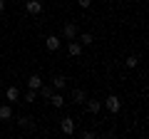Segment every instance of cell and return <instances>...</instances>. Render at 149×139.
I'll use <instances>...</instances> for the list:
<instances>
[{
  "mask_svg": "<svg viewBox=\"0 0 149 139\" xmlns=\"http://www.w3.org/2000/svg\"><path fill=\"white\" fill-rule=\"evenodd\" d=\"M60 127H62L65 134H74V119L72 117H65L62 122H60Z\"/></svg>",
  "mask_w": 149,
  "mask_h": 139,
  "instance_id": "cell-6",
  "label": "cell"
},
{
  "mask_svg": "<svg viewBox=\"0 0 149 139\" xmlns=\"http://www.w3.org/2000/svg\"><path fill=\"white\" fill-rule=\"evenodd\" d=\"M50 104H52L55 109L65 107V99H62V95H55V92H52V97H50Z\"/></svg>",
  "mask_w": 149,
  "mask_h": 139,
  "instance_id": "cell-12",
  "label": "cell"
},
{
  "mask_svg": "<svg viewBox=\"0 0 149 139\" xmlns=\"http://www.w3.org/2000/svg\"><path fill=\"white\" fill-rule=\"evenodd\" d=\"M137 65H139V57L137 55H129L127 57V67H137Z\"/></svg>",
  "mask_w": 149,
  "mask_h": 139,
  "instance_id": "cell-17",
  "label": "cell"
},
{
  "mask_svg": "<svg viewBox=\"0 0 149 139\" xmlns=\"http://www.w3.org/2000/svg\"><path fill=\"white\" fill-rule=\"evenodd\" d=\"M40 85H42V80H40V75H30V80H27V87L30 90H40Z\"/></svg>",
  "mask_w": 149,
  "mask_h": 139,
  "instance_id": "cell-8",
  "label": "cell"
},
{
  "mask_svg": "<svg viewBox=\"0 0 149 139\" xmlns=\"http://www.w3.org/2000/svg\"><path fill=\"white\" fill-rule=\"evenodd\" d=\"M85 102H87V99H85ZM100 109H102V102H97V99H90V102H87V112H90V114H97Z\"/></svg>",
  "mask_w": 149,
  "mask_h": 139,
  "instance_id": "cell-7",
  "label": "cell"
},
{
  "mask_svg": "<svg viewBox=\"0 0 149 139\" xmlns=\"http://www.w3.org/2000/svg\"><path fill=\"white\" fill-rule=\"evenodd\" d=\"M92 42H95L92 32H82V35H80V45H82V47H85V45H92Z\"/></svg>",
  "mask_w": 149,
  "mask_h": 139,
  "instance_id": "cell-15",
  "label": "cell"
},
{
  "mask_svg": "<svg viewBox=\"0 0 149 139\" xmlns=\"http://www.w3.org/2000/svg\"><path fill=\"white\" fill-rule=\"evenodd\" d=\"M45 45H47V50H50V52H57L62 42H60V38H57V35H50V38L45 40Z\"/></svg>",
  "mask_w": 149,
  "mask_h": 139,
  "instance_id": "cell-5",
  "label": "cell"
},
{
  "mask_svg": "<svg viewBox=\"0 0 149 139\" xmlns=\"http://www.w3.org/2000/svg\"><path fill=\"white\" fill-rule=\"evenodd\" d=\"M65 85H67V80H65L62 75H55L52 77V90H65Z\"/></svg>",
  "mask_w": 149,
  "mask_h": 139,
  "instance_id": "cell-10",
  "label": "cell"
},
{
  "mask_svg": "<svg viewBox=\"0 0 149 139\" xmlns=\"http://www.w3.org/2000/svg\"><path fill=\"white\" fill-rule=\"evenodd\" d=\"M13 117V107L10 104H0V119L5 122V119H10Z\"/></svg>",
  "mask_w": 149,
  "mask_h": 139,
  "instance_id": "cell-11",
  "label": "cell"
},
{
  "mask_svg": "<svg viewBox=\"0 0 149 139\" xmlns=\"http://www.w3.org/2000/svg\"><path fill=\"white\" fill-rule=\"evenodd\" d=\"M25 102H35V90H30V92L25 95Z\"/></svg>",
  "mask_w": 149,
  "mask_h": 139,
  "instance_id": "cell-18",
  "label": "cell"
},
{
  "mask_svg": "<svg viewBox=\"0 0 149 139\" xmlns=\"http://www.w3.org/2000/svg\"><path fill=\"white\" fill-rule=\"evenodd\" d=\"M37 92H40L45 99H50V97H52V85H40V90H37Z\"/></svg>",
  "mask_w": 149,
  "mask_h": 139,
  "instance_id": "cell-16",
  "label": "cell"
},
{
  "mask_svg": "<svg viewBox=\"0 0 149 139\" xmlns=\"http://www.w3.org/2000/svg\"><path fill=\"white\" fill-rule=\"evenodd\" d=\"M85 99H87L85 90H72V102H74V104H82Z\"/></svg>",
  "mask_w": 149,
  "mask_h": 139,
  "instance_id": "cell-9",
  "label": "cell"
},
{
  "mask_svg": "<svg viewBox=\"0 0 149 139\" xmlns=\"http://www.w3.org/2000/svg\"><path fill=\"white\" fill-rule=\"evenodd\" d=\"M17 124H20L22 129H35V124H32L30 117H17Z\"/></svg>",
  "mask_w": 149,
  "mask_h": 139,
  "instance_id": "cell-14",
  "label": "cell"
},
{
  "mask_svg": "<svg viewBox=\"0 0 149 139\" xmlns=\"http://www.w3.org/2000/svg\"><path fill=\"white\" fill-rule=\"evenodd\" d=\"M5 10V0H0V13Z\"/></svg>",
  "mask_w": 149,
  "mask_h": 139,
  "instance_id": "cell-20",
  "label": "cell"
},
{
  "mask_svg": "<svg viewBox=\"0 0 149 139\" xmlns=\"http://www.w3.org/2000/svg\"><path fill=\"white\" fill-rule=\"evenodd\" d=\"M102 107H107V109H109L112 114H117L119 109H122V99H119L117 95H109V97H107L104 102H102Z\"/></svg>",
  "mask_w": 149,
  "mask_h": 139,
  "instance_id": "cell-1",
  "label": "cell"
},
{
  "mask_svg": "<svg viewBox=\"0 0 149 139\" xmlns=\"http://www.w3.org/2000/svg\"><path fill=\"white\" fill-rule=\"evenodd\" d=\"M25 10L30 13V15H40V13H42V3H40V0H27Z\"/></svg>",
  "mask_w": 149,
  "mask_h": 139,
  "instance_id": "cell-3",
  "label": "cell"
},
{
  "mask_svg": "<svg viewBox=\"0 0 149 139\" xmlns=\"http://www.w3.org/2000/svg\"><path fill=\"white\" fill-rule=\"evenodd\" d=\"M77 3H80V8H85V10L92 5V0H77Z\"/></svg>",
  "mask_w": 149,
  "mask_h": 139,
  "instance_id": "cell-19",
  "label": "cell"
},
{
  "mask_svg": "<svg viewBox=\"0 0 149 139\" xmlns=\"http://www.w3.org/2000/svg\"><path fill=\"white\" fill-rule=\"evenodd\" d=\"M67 52L72 55V57H80V55H82V45L77 42V38H74V40H67Z\"/></svg>",
  "mask_w": 149,
  "mask_h": 139,
  "instance_id": "cell-4",
  "label": "cell"
},
{
  "mask_svg": "<svg viewBox=\"0 0 149 139\" xmlns=\"http://www.w3.org/2000/svg\"><path fill=\"white\" fill-rule=\"evenodd\" d=\"M5 97H8V102H17V97H20V90H17V87H8Z\"/></svg>",
  "mask_w": 149,
  "mask_h": 139,
  "instance_id": "cell-13",
  "label": "cell"
},
{
  "mask_svg": "<svg viewBox=\"0 0 149 139\" xmlns=\"http://www.w3.org/2000/svg\"><path fill=\"white\" fill-rule=\"evenodd\" d=\"M62 38L65 40H74L77 38V22H65L62 25Z\"/></svg>",
  "mask_w": 149,
  "mask_h": 139,
  "instance_id": "cell-2",
  "label": "cell"
}]
</instances>
